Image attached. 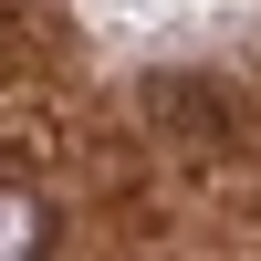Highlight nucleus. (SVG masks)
I'll list each match as a JSON object with an SVG mask.
<instances>
[{
  "label": "nucleus",
  "instance_id": "1",
  "mask_svg": "<svg viewBox=\"0 0 261 261\" xmlns=\"http://www.w3.org/2000/svg\"><path fill=\"white\" fill-rule=\"evenodd\" d=\"M32 251H42V209L21 188H0V261H32Z\"/></svg>",
  "mask_w": 261,
  "mask_h": 261
}]
</instances>
